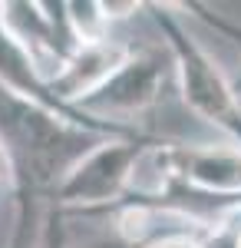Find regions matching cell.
Returning a JSON list of instances; mask_svg holds the SVG:
<instances>
[{
	"instance_id": "obj_2",
	"label": "cell",
	"mask_w": 241,
	"mask_h": 248,
	"mask_svg": "<svg viewBox=\"0 0 241 248\" xmlns=\"http://www.w3.org/2000/svg\"><path fill=\"white\" fill-rule=\"evenodd\" d=\"M142 10H149L162 33V46L168 53L185 109L202 119L222 142L241 149V99L231 90V77H225L218 60L185 30L172 3H142Z\"/></svg>"
},
{
	"instance_id": "obj_11",
	"label": "cell",
	"mask_w": 241,
	"mask_h": 248,
	"mask_svg": "<svg viewBox=\"0 0 241 248\" xmlns=\"http://www.w3.org/2000/svg\"><path fill=\"white\" fill-rule=\"evenodd\" d=\"M14 195H17V229H14L10 248H33V238H37V232H33L37 215H33V209H37L40 199L23 189H14Z\"/></svg>"
},
{
	"instance_id": "obj_7",
	"label": "cell",
	"mask_w": 241,
	"mask_h": 248,
	"mask_svg": "<svg viewBox=\"0 0 241 248\" xmlns=\"http://www.w3.org/2000/svg\"><path fill=\"white\" fill-rule=\"evenodd\" d=\"M129 50H132V43H122V40H116V37L73 46V53L63 60V66L50 77L53 96L60 103L79 109V103L90 93H96V90L126 63Z\"/></svg>"
},
{
	"instance_id": "obj_10",
	"label": "cell",
	"mask_w": 241,
	"mask_h": 248,
	"mask_svg": "<svg viewBox=\"0 0 241 248\" xmlns=\"http://www.w3.org/2000/svg\"><path fill=\"white\" fill-rule=\"evenodd\" d=\"M139 248H211V235L192 229V225H172L166 232H155Z\"/></svg>"
},
{
	"instance_id": "obj_6",
	"label": "cell",
	"mask_w": 241,
	"mask_h": 248,
	"mask_svg": "<svg viewBox=\"0 0 241 248\" xmlns=\"http://www.w3.org/2000/svg\"><path fill=\"white\" fill-rule=\"evenodd\" d=\"M155 162L172 175L185 179L215 195H241V149L231 142H172L159 139L152 146Z\"/></svg>"
},
{
	"instance_id": "obj_13",
	"label": "cell",
	"mask_w": 241,
	"mask_h": 248,
	"mask_svg": "<svg viewBox=\"0 0 241 248\" xmlns=\"http://www.w3.org/2000/svg\"><path fill=\"white\" fill-rule=\"evenodd\" d=\"M66 248H139V245H132L129 238H122V235L116 232V225H112V229L90 232V235H83L79 242H73V238H70V229H66Z\"/></svg>"
},
{
	"instance_id": "obj_12",
	"label": "cell",
	"mask_w": 241,
	"mask_h": 248,
	"mask_svg": "<svg viewBox=\"0 0 241 248\" xmlns=\"http://www.w3.org/2000/svg\"><path fill=\"white\" fill-rule=\"evenodd\" d=\"M33 248H66V215L50 202H46V209L40 215Z\"/></svg>"
},
{
	"instance_id": "obj_8",
	"label": "cell",
	"mask_w": 241,
	"mask_h": 248,
	"mask_svg": "<svg viewBox=\"0 0 241 248\" xmlns=\"http://www.w3.org/2000/svg\"><path fill=\"white\" fill-rule=\"evenodd\" d=\"M63 10H66V27H70V37L76 46L112 37V20L103 7V0H70V3H63Z\"/></svg>"
},
{
	"instance_id": "obj_5",
	"label": "cell",
	"mask_w": 241,
	"mask_h": 248,
	"mask_svg": "<svg viewBox=\"0 0 241 248\" xmlns=\"http://www.w3.org/2000/svg\"><path fill=\"white\" fill-rule=\"evenodd\" d=\"M0 90L10 93V96H17V99H23V103H33V106H40V109H50V113L76 123V126H86V129H93V133L116 136V139H139V136H146V129H139V126L106 123V119H96V116L76 109V106L60 103V99L53 96V90H50L46 77L40 73L37 60L30 57V50L7 30L3 20H0Z\"/></svg>"
},
{
	"instance_id": "obj_9",
	"label": "cell",
	"mask_w": 241,
	"mask_h": 248,
	"mask_svg": "<svg viewBox=\"0 0 241 248\" xmlns=\"http://www.w3.org/2000/svg\"><path fill=\"white\" fill-rule=\"evenodd\" d=\"M182 10H192V14L202 20L205 27L211 30V33H218L222 40H228V43L238 50V57H241V23H235V20L222 17L218 10H211L208 3H198V0H188V3H182ZM231 90H235V96L241 99V66H238V73L231 77Z\"/></svg>"
},
{
	"instance_id": "obj_15",
	"label": "cell",
	"mask_w": 241,
	"mask_h": 248,
	"mask_svg": "<svg viewBox=\"0 0 241 248\" xmlns=\"http://www.w3.org/2000/svg\"><path fill=\"white\" fill-rule=\"evenodd\" d=\"M0 186H14V169H10V155L0 146Z\"/></svg>"
},
{
	"instance_id": "obj_3",
	"label": "cell",
	"mask_w": 241,
	"mask_h": 248,
	"mask_svg": "<svg viewBox=\"0 0 241 248\" xmlns=\"http://www.w3.org/2000/svg\"><path fill=\"white\" fill-rule=\"evenodd\" d=\"M159 142V136H139V139H103L66 172V179L56 186L46 199L50 205L63 212L66 218H99L109 215L122 195L132 189L136 169L142 162L146 149Z\"/></svg>"
},
{
	"instance_id": "obj_14",
	"label": "cell",
	"mask_w": 241,
	"mask_h": 248,
	"mask_svg": "<svg viewBox=\"0 0 241 248\" xmlns=\"http://www.w3.org/2000/svg\"><path fill=\"white\" fill-rule=\"evenodd\" d=\"M211 248H241V212L211 235Z\"/></svg>"
},
{
	"instance_id": "obj_1",
	"label": "cell",
	"mask_w": 241,
	"mask_h": 248,
	"mask_svg": "<svg viewBox=\"0 0 241 248\" xmlns=\"http://www.w3.org/2000/svg\"><path fill=\"white\" fill-rule=\"evenodd\" d=\"M103 139L116 136L93 133L0 90V146L10 155L14 189L37 195L40 202H46L66 172Z\"/></svg>"
},
{
	"instance_id": "obj_4",
	"label": "cell",
	"mask_w": 241,
	"mask_h": 248,
	"mask_svg": "<svg viewBox=\"0 0 241 248\" xmlns=\"http://www.w3.org/2000/svg\"><path fill=\"white\" fill-rule=\"evenodd\" d=\"M172 63H168L166 46H136L132 43L126 63L112 73L96 93H90L79 109L106 119V123H119V126H136V116L149 113L168 83Z\"/></svg>"
}]
</instances>
